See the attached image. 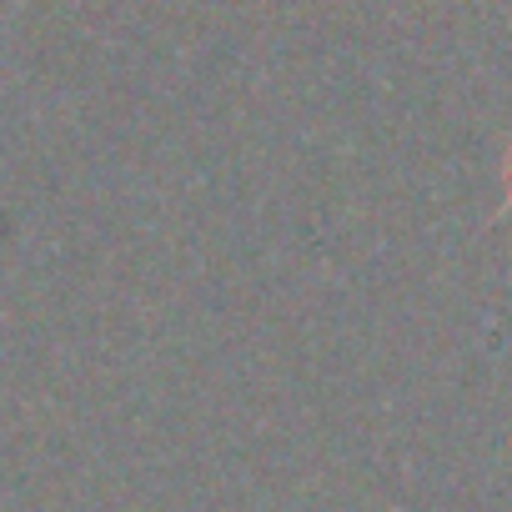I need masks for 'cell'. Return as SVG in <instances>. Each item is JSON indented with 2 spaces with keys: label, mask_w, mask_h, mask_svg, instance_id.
<instances>
[{
  "label": "cell",
  "mask_w": 512,
  "mask_h": 512,
  "mask_svg": "<svg viewBox=\"0 0 512 512\" xmlns=\"http://www.w3.org/2000/svg\"><path fill=\"white\" fill-rule=\"evenodd\" d=\"M502 216H512V151H507V166H502Z\"/></svg>",
  "instance_id": "6da1fadb"
}]
</instances>
